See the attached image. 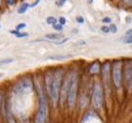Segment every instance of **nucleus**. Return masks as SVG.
Wrapping results in <instances>:
<instances>
[{
  "label": "nucleus",
  "instance_id": "f257e3e1",
  "mask_svg": "<svg viewBox=\"0 0 132 123\" xmlns=\"http://www.w3.org/2000/svg\"><path fill=\"white\" fill-rule=\"evenodd\" d=\"M64 78V71L61 68H58L53 71L52 80L48 89V95L51 99V102L54 106H56L58 101H59V94H60V89H61L62 81Z\"/></svg>",
  "mask_w": 132,
  "mask_h": 123
},
{
  "label": "nucleus",
  "instance_id": "f03ea898",
  "mask_svg": "<svg viewBox=\"0 0 132 123\" xmlns=\"http://www.w3.org/2000/svg\"><path fill=\"white\" fill-rule=\"evenodd\" d=\"M38 109L35 114V123H46L48 116V104L42 87L38 85Z\"/></svg>",
  "mask_w": 132,
  "mask_h": 123
},
{
  "label": "nucleus",
  "instance_id": "7ed1b4c3",
  "mask_svg": "<svg viewBox=\"0 0 132 123\" xmlns=\"http://www.w3.org/2000/svg\"><path fill=\"white\" fill-rule=\"evenodd\" d=\"M69 86L67 91V104L70 109H72L76 104V95H77V86H78V75L76 72L69 73Z\"/></svg>",
  "mask_w": 132,
  "mask_h": 123
},
{
  "label": "nucleus",
  "instance_id": "20e7f679",
  "mask_svg": "<svg viewBox=\"0 0 132 123\" xmlns=\"http://www.w3.org/2000/svg\"><path fill=\"white\" fill-rule=\"evenodd\" d=\"M33 90V83L32 80L29 78H23L18 81L15 84L13 88V92L15 95L22 96V95H28L31 93Z\"/></svg>",
  "mask_w": 132,
  "mask_h": 123
},
{
  "label": "nucleus",
  "instance_id": "39448f33",
  "mask_svg": "<svg viewBox=\"0 0 132 123\" xmlns=\"http://www.w3.org/2000/svg\"><path fill=\"white\" fill-rule=\"evenodd\" d=\"M112 76H113V83L117 88L121 87L122 82V63L120 60L116 61L112 66Z\"/></svg>",
  "mask_w": 132,
  "mask_h": 123
},
{
  "label": "nucleus",
  "instance_id": "423d86ee",
  "mask_svg": "<svg viewBox=\"0 0 132 123\" xmlns=\"http://www.w3.org/2000/svg\"><path fill=\"white\" fill-rule=\"evenodd\" d=\"M103 88L99 82H96L93 86V93H92V104L96 109H100L103 106Z\"/></svg>",
  "mask_w": 132,
  "mask_h": 123
},
{
  "label": "nucleus",
  "instance_id": "0eeeda50",
  "mask_svg": "<svg viewBox=\"0 0 132 123\" xmlns=\"http://www.w3.org/2000/svg\"><path fill=\"white\" fill-rule=\"evenodd\" d=\"M102 71V77H103V83H104L106 90H111V65L109 63H105L100 67Z\"/></svg>",
  "mask_w": 132,
  "mask_h": 123
},
{
  "label": "nucleus",
  "instance_id": "6e6552de",
  "mask_svg": "<svg viewBox=\"0 0 132 123\" xmlns=\"http://www.w3.org/2000/svg\"><path fill=\"white\" fill-rule=\"evenodd\" d=\"M124 79L127 84L128 90H131L132 86V64L131 60H127L124 67Z\"/></svg>",
  "mask_w": 132,
  "mask_h": 123
},
{
  "label": "nucleus",
  "instance_id": "1a4fd4ad",
  "mask_svg": "<svg viewBox=\"0 0 132 123\" xmlns=\"http://www.w3.org/2000/svg\"><path fill=\"white\" fill-rule=\"evenodd\" d=\"M123 43L131 44L132 43V29H128L123 36Z\"/></svg>",
  "mask_w": 132,
  "mask_h": 123
},
{
  "label": "nucleus",
  "instance_id": "9d476101",
  "mask_svg": "<svg viewBox=\"0 0 132 123\" xmlns=\"http://www.w3.org/2000/svg\"><path fill=\"white\" fill-rule=\"evenodd\" d=\"M28 9H29V4H28V2H24V3H22V4H21V6L18 8V10H17V13H18V14H20V15L24 14V13H26Z\"/></svg>",
  "mask_w": 132,
  "mask_h": 123
},
{
  "label": "nucleus",
  "instance_id": "9b49d317",
  "mask_svg": "<svg viewBox=\"0 0 132 123\" xmlns=\"http://www.w3.org/2000/svg\"><path fill=\"white\" fill-rule=\"evenodd\" d=\"M10 33L13 34L14 36H16V37H18V38H24V37H28V32H22L21 30H17V29L10 30Z\"/></svg>",
  "mask_w": 132,
  "mask_h": 123
},
{
  "label": "nucleus",
  "instance_id": "f8f14e48",
  "mask_svg": "<svg viewBox=\"0 0 132 123\" xmlns=\"http://www.w3.org/2000/svg\"><path fill=\"white\" fill-rule=\"evenodd\" d=\"M46 38L51 40V41H56V40H59L62 38V35L60 33H49L46 35Z\"/></svg>",
  "mask_w": 132,
  "mask_h": 123
},
{
  "label": "nucleus",
  "instance_id": "ddd939ff",
  "mask_svg": "<svg viewBox=\"0 0 132 123\" xmlns=\"http://www.w3.org/2000/svg\"><path fill=\"white\" fill-rule=\"evenodd\" d=\"M89 71L91 73H98L100 71V66L98 63H94L92 66H90Z\"/></svg>",
  "mask_w": 132,
  "mask_h": 123
},
{
  "label": "nucleus",
  "instance_id": "4468645a",
  "mask_svg": "<svg viewBox=\"0 0 132 123\" xmlns=\"http://www.w3.org/2000/svg\"><path fill=\"white\" fill-rule=\"evenodd\" d=\"M57 22H58V19L55 18V17H53V16H50V17H48L47 19H46V23L48 24H50V25H53L54 24H56Z\"/></svg>",
  "mask_w": 132,
  "mask_h": 123
},
{
  "label": "nucleus",
  "instance_id": "2eb2a0df",
  "mask_svg": "<svg viewBox=\"0 0 132 123\" xmlns=\"http://www.w3.org/2000/svg\"><path fill=\"white\" fill-rule=\"evenodd\" d=\"M109 29H110V32L111 33H117L118 32V27L114 24H109Z\"/></svg>",
  "mask_w": 132,
  "mask_h": 123
},
{
  "label": "nucleus",
  "instance_id": "dca6fc26",
  "mask_svg": "<svg viewBox=\"0 0 132 123\" xmlns=\"http://www.w3.org/2000/svg\"><path fill=\"white\" fill-rule=\"evenodd\" d=\"M14 60L11 59V58H7V59H3V60H0V66H3V65H8L13 63Z\"/></svg>",
  "mask_w": 132,
  "mask_h": 123
},
{
  "label": "nucleus",
  "instance_id": "f3484780",
  "mask_svg": "<svg viewBox=\"0 0 132 123\" xmlns=\"http://www.w3.org/2000/svg\"><path fill=\"white\" fill-rule=\"evenodd\" d=\"M53 29H55V30H57V31H61V30H63V29H64V25H62L61 24H59L58 22H57L56 24H54L52 25Z\"/></svg>",
  "mask_w": 132,
  "mask_h": 123
},
{
  "label": "nucleus",
  "instance_id": "a211bd4d",
  "mask_svg": "<svg viewBox=\"0 0 132 123\" xmlns=\"http://www.w3.org/2000/svg\"><path fill=\"white\" fill-rule=\"evenodd\" d=\"M121 3H122L125 8H131L132 0H121Z\"/></svg>",
  "mask_w": 132,
  "mask_h": 123
},
{
  "label": "nucleus",
  "instance_id": "6ab92c4d",
  "mask_svg": "<svg viewBox=\"0 0 132 123\" xmlns=\"http://www.w3.org/2000/svg\"><path fill=\"white\" fill-rule=\"evenodd\" d=\"M27 28V24H24V23H21V24H17V27H16V29L17 30H22V29H24Z\"/></svg>",
  "mask_w": 132,
  "mask_h": 123
},
{
  "label": "nucleus",
  "instance_id": "aec40b11",
  "mask_svg": "<svg viewBox=\"0 0 132 123\" xmlns=\"http://www.w3.org/2000/svg\"><path fill=\"white\" fill-rule=\"evenodd\" d=\"M58 23L59 24H61L62 25H65L67 24V20L65 17H60L59 19H58Z\"/></svg>",
  "mask_w": 132,
  "mask_h": 123
},
{
  "label": "nucleus",
  "instance_id": "412c9836",
  "mask_svg": "<svg viewBox=\"0 0 132 123\" xmlns=\"http://www.w3.org/2000/svg\"><path fill=\"white\" fill-rule=\"evenodd\" d=\"M40 1L41 0H34L31 4H29V9H31V8H34V7H36L39 3H40Z\"/></svg>",
  "mask_w": 132,
  "mask_h": 123
},
{
  "label": "nucleus",
  "instance_id": "4be33fe9",
  "mask_svg": "<svg viewBox=\"0 0 132 123\" xmlns=\"http://www.w3.org/2000/svg\"><path fill=\"white\" fill-rule=\"evenodd\" d=\"M68 0H57L56 1V5L58 7H62V6H64L65 3H66Z\"/></svg>",
  "mask_w": 132,
  "mask_h": 123
},
{
  "label": "nucleus",
  "instance_id": "5701e85b",
  "mask_svg": "<svg viewBox=\"0 0 132 123\" xmlns=\"http://www.w3.org/2000/svg\"><path fill=\"white\" fill-rule=\"evenodd\" d=\"M102 23H104V24H111L112 23V19L110 17H105V18L102 19Z\"/></svg>",
  "mask_w": 132,
  "mask_h": 123
},
{
  "label": "nucleus",
  "instance_id": "b1692460",
  "mask_svg": "<svg viewBox=\"0 0 132 123\" xmlns=\"http://www.w3.org/2000/svg\"><path fill=\"white\" fill-rule=\"evenodd\" d=\"M69 40V38H64V39H62V40H60V41H55V44L56 45H62V44H64L65 42H67Z\"/></svg>",
  "mask_w": 132,
  "mask_h": 123
},
{
  "label": "nucleus",
  "instance_id": "393cba45",
  "mask_svg": "<svg viewBox=\"0 0 132 123\" xmlns=\"http://www.w3.org/2000/svg\"><path fill=\"white\" fill-rule=\"evenodd\" d=\"M101 30H102V32H104V33H110V29H109L108 25H103V27L101 28Z\"/></svg>",
  "mask_w": 132,
  "mask_h": 123
},
{
  "label": "nucleus",
  "instance_id": "a878e982",
  "mask_svg": "<svg viewBox=\"0 0 132 123\" xmlns=\"http://www.w3.org/2000/svg\"><path fill=\"white\" fill-rule=\"evenodd\" d=\"M76 22H77L78 24H83V23H84V19H83V17H81V16L76 17Z\"/></svg>",
  "mask_w": 132,
  "mask_h": 123
},
{
  "label": "nucleus",
  "instance_id": "bb28decb",
  "mask_svg": "<svg viewBox=\"0 0 132 123\" xmlns=\"http://www.w3.org/2000/svg\"><path fill=\"white\" fill-rule=\"evenodd\" d=\"M6 2H7L8 6H13L15 4V2H16V0H6Z\"/></svg>",
  "mask_w": 132,
  "mask_h": 123
},
{
  "label": "nucleus",
  "instance_id": "cd10ccee",
  "mask_svg": "<svg viewBox=\"0 0 132 123\" xmlns=\"http://www.w3.org/2000/svg\"><path fill=\"white\" fill-rule=\"evenodd\" d=\"M87 1H88V3H89V4H92V3L94 2V0H87Z\"/></svg>",
  "mask_w": 132,
  "mask_h": 123
},
{
  "label": "nucleus",
  "instance_id": "c85d7f7f",
  "mask_svg": "<svg viewBox=\"0 0 132 123\" xmlns=\"http://www.w3.org/2000/svg\"><path fill=\"white\" fill-rule=\"evenodd\" d=\"M2 3H3V0H0V6L2 5Z\"/></svg>",
  "mask_w": 132,
  "mask_h": 123
},
{
  "label": "nucleus",
  "instance_id": "c756f323",
  "mask_svg": "<svg viewBox=\"0 0 132 123\" xmlns=\"http://www.w3.org/2000/svg\"><path fill=\"white\" fill-rule=\"evenodd\" d=\"M0 28H1V24H0Z\"/></svg>",
  "mask_w": 132,
  "mask_h": 123
}]
</instances>
